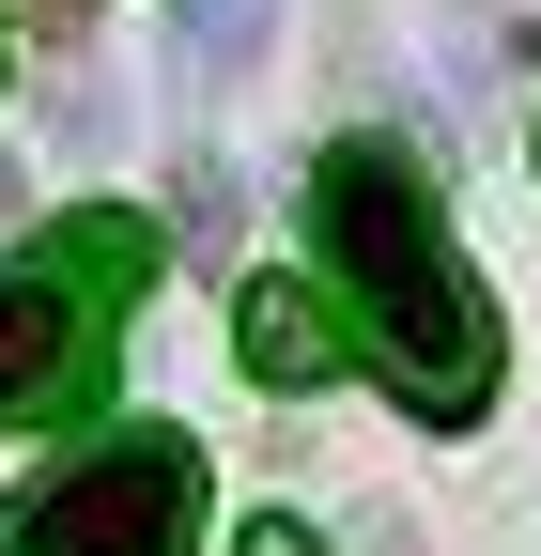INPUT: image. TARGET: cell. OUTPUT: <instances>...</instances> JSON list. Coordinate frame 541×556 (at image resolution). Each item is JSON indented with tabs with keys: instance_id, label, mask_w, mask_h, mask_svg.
I'll use <instances>...</instances> for the list:
<instances>
[{
	"instance_id": "obj_1",
	"label": "cell",
	"mask_w": 541,
	"mask_h": 556,
	"mask_svg": "<svg viewBox=\"0 0 541 556\" xmlns=\"http://www.w3.org/2000/svg\"><path fill=\"white\" fill-rule=\"evenodd\" d=\"M310 248H325V278H341L372 371L402 387V417H418V433H464V417L495 402L511 340H495V294L449 248L433 170L402 155V139H325L310 155Z\"/></svg>"
},
{
	"instance_id": "obj_2",
	"label": "cell",
	"mask_w": 541,
	"mask_h": 556,
	"mask_svg": "<svg viewBox=\"0 0 541 556\" xmlns=\"http://www.w3.org/2000/svg\"><path fill=\"white\" fill-rule=\"evenodd\" d=\"M0 556H201V448L155 417L62 448L32 495H0Z\"/></svg>"
},
{
	"instance_id": "obj_3",
	"label": "cell",
	"mask_w": 541,
	"mask_h": 556,
	"mask_svg": "<svg viewBox=\"0 0 541 556\" xmlns=\"http://www.w3.org/2000/svg\"><path fill=\"white\" fill-rule=\"evenodd\" d=\"M109 402V309L62 263H0V433Z\"/></svg>"
},
{
	"instance_id": "obj_4",
	"label": "cell",
	"mask_w": 541,
	"mask_h": 556,
	"mask_svg": "<svg viewBox=\"0 0 541 556\" xmlns=\"http://www.w3.org/2000/svg\"><path fill=\"white\" fill-rule=\"evenodd\" d=\"M232 356H248V387H279V402L341 387V371H356L341 278H248V294H232Z\"/></svg>"
},
{
	"instance_id": "obj_5",
	"label": "cell",
	"mask_w": 541,
	"mask_h": 556,
	"mask_svg": "<svg viewBox=\"0 0 541 556\" xmlns=\"http://www.w3.org/2000/svg\"><path fill=\"white\" fill-rule=\"evenodd\" d=\"M32 263H62V278H78L93 309H124V294L155 278V232H140V217H62V232H47Z\"/></svg>"
},
{
	"instance_id": "obj_6",
	"label": "cell",
	"mask_w": 541,
	"mask_h": 556,
	"mask_svg": "<svg viewBox=\"0 0 541 556\" xmlns=\"http://www.w3.org/2000/svg\"><path fill=\"white\" fill-rule=\"evenodd\" d=\"M263 16H279V0H186V47L171 62H186V78H232V62L263 47Z\"/></svg>"
},
{
	"instance_id": "obj_7",
	"label": "cell",
	"mask_w": 541,
	"mask_h": 556,
	"mask_svg": "<svg viewBox=\"0 0 541 556\" xmlns=\"http://www.w3.org/2000/svg\"><path fill=\"white\" fill-rule=\"evenodd\" d=\"M232 556H325V541H310V526H294V510H263V526H248V541H232Z\"/></svg>"
}]
</instances>
